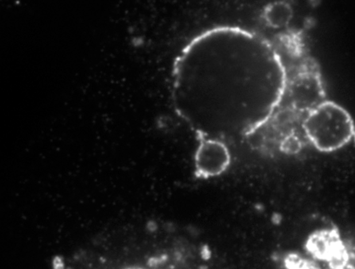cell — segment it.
Here are the masks:
<instances>
[{"instance_id": "obj_1", "label": "cell", "mask_w": 355, "mask_h": 269, "mask_svg": "<svg viewBox=\"0 0 355 269\" xmlns=\"http://www.w3.org/2000/svg\"><path fill=\"white\" fill-rule=\"evenodd\" d=\"M287 87L280 55L257 34L219 27L196 36L173 72V104L200 139L254 133L272 118Z\"/></svg>"}, {"instance_id": "obj_2", "label": "cell", "mask_w": 355, "mask_h": 269, "mask_svg": "<svg viewBox=\"0 0 355 269\" xmlns=\"http://www.w3.org/2000/svg\"><path fill=\"white\" fill-rule=\"evenodd\" d=\"M306 139L317 150L333 152L351 141L355 128L351 116L333 101H322L306 115L302 122Z\"/></svg>"}, {"instance_id": "obj_3", "label": "cell", "mask_w": 355, "mask_h": 269, "mask_svg": "<svg viewBox=\"0 0 355 269\" xmlns=\"http://www.w3.org/2000/svg\"><path fill=\"white\" fill-rule=\"evenodd\" d=\"M231 163L230 151L224 141L200 139L194 155L197 177L209 178L225 172Z\"/></svg>"}, {"instance_id": "obj_4", "label": "cell", "mask_w": 355, "mask_h": 269, "mask_svg": "<svg viewBox=\"0 0 355 269\" xmlns=\"http://www.w3.org/2000/svg\"><path fill=\"white\" fill-rule=\"evenodd\" d=\"M292 15L290 5L283 2L275 3L267 8L266 20L273 28H282L290 23Z\"/></svg>"}, {"instance_id": "obj_5", "label": "cell", "mask_w": 355, "mask_h": 269, "mask_svg": "<svg viewBox=\"0 0 355 269\" xmlns=\"http://www.w3.org/2000/svg\"><path fill=\"white\" fill-rule=\"evenodd\" d=\"M353 139H354V142H355V132H354V134H353Z\"/></svg>"}]
</instances>
